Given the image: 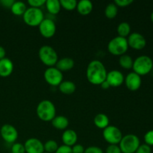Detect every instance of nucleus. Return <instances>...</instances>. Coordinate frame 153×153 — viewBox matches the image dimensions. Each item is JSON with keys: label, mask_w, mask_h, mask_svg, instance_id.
Returning <instances> with one entry per match:
<instances>
[{"label": "nucleus", "mask_w": 153, "mask_h": 153, "mask_svg": "<svg viewBox=\"0 0 153 153\" xmlns=\"http://www.w3.org/2000/svg\"><path fill=\"white\" fill-rule=\"evenodd\" d=\"M100 85H101V88L104 90H107L109 88H111V86L109 85V84L108 83V82L106 80L104 81V82H103Z\"/></svg>", "instance_id": "41"}, {"label": "nucleus", "mask_w": 153, "mask_h": 153, "mask_svg": "<svg viewBox=\"0 0 153 153\" xmlns=\"http://www.w3.org/2000/svg\"><path fill=\"white\" fill-rule=\"evenodd\" d=\"M26 10L27 6L25 3L20 1H14L11 7H10L12 13L16 15V16H22Z\"/></svg>", "instance_id": "23"}, {"label": "nucleus", "mask_w": 153, "mask_h": 153, "mask_svg": "<svg viewBox=\"0 0 153 153\" xmlns=\"http://www.w3.org/2000/svg\"><path fill=\"white\" fill-rule=\"evenodd\" d=\"M45 4L48 11L52 14H58L61 10V5L58 0H47Z\"/></svg>", "instance_id": "24"}, {"label": "nucleus", "mask_w": 153, "mask_h": 153, "mask_svg": "<svg viewBox=\"0 0 153 153\" xmlns=\"http://www.w3.org/2000/svg\"><path fill=\"white\" fill-rule=\"evenodd\" d=\"M61 139H62V142L64 143V145L72 147L77 143V133L73 129H66L63 132Z\"/></svg>", "instance_id": "16"}, {"label": "nucleus", "mask_w": 153, "mask_h": 153, "mask_svg": "<svg viewBox=\"0 0 153 153\" xmlns=\"http://www.w3.org/2000/svg\"><path fill=\"white\" fill-rule=\"evenodd\" d=\"M75 61L73 58L65 57L61 59H58V62L55 64V67L60 70L61 72H66L68 70H72L74 67Z\"/></svg>", "instance_id": "18"}, {"label": "nucleus", "mask_w": 153, "mask_h": 153, "mask_svg": "<svg viewBox=\"0 0 153 153\" xmlns=\"http://www.w3.org/2000/svg\"><path fill=\"white\" fill-rule=\"evenodd\" d=\"M106 153H122L120 148L117 144H109L106 148Z\"/></svg>", "instance_id": "33"}, {"label": "nucleus", "mask_w": 153, "mask_h": 153, "mask_svg": "<svg viewBox=\"0 0 153 153\" xmlns=\"http://www.w3.org/2000/svg\"><path fill=\"white\" fill-rule=\"evenodd\" d=\"M78 1L76 0H61V7L67 10H73L76 8Z\"/></svg>", "instance_id": "29"}, {"label": "nucleus", "mask_w": 153, "mask_h": 153, "mask_svg": "<svg viewBox=\"0 0 153 153\" xmlns=\"http://www.w3.org/2000/svg\"><path fill=\"white\" fill-rule=\"evenodd\" d=\"M125 77L123 74L122 72L119 71L117 70H114L108 72L106 77V81L109 84L111 87L117 88L120 87L124 83Z\"/></svg>", "instance_id": "15"}, {"label": "nucleus", "mask_w": 153, "mask_h": 153, "mask_svg": "<svg viewBox=\"0 0 153 153\" xmlns=\"http://www.w3.org/2000/svg\"><path fill=\"white\" fill-rule=\"evenodd\" d=\"M94 123L97 128L100 129H105L109 126V118L106 114L103 113L97 114L94 119Z\"/></svg>", "instance_id": "21"}, {"label": "nucleus", "mask_w": 153, "mask_h": 153, "mask_svg": "<svg viewBox=\"0 0 153 153\" xmlns=\"http://www.w3.org/2000/svg\"><path fill=\"white\" fill-rule=\"evenodd\" d=\"M13 70V64L10 59L4 58L0 60V76L1 77H7Z\"/></svg>", "instance_id": "17"}, {"label": "nucleus", "mask_w": 153, "mask_h": 153, "mask_svg": "<svg viewBox=\"0 0 153 153\" xmlns=\"http://www.w3.org/2000/svg\"><path fill=\"white\" fill-rule=\"evenodd\" d=\"M11 153H25L24 144L21 143H14L11 146Z\"/></svg>", "instance_id": "30"}, {"label": "nucleus", "mask_w": 153, "mask_h": 153, "mask_svg": "<svg viewBox=\"0 0 153 153\" xmlns=\"http://www.w3.org/2000/svg\"><path fill=\"white\" fill-rule=\"evenodd\" d=\"M0 136L8 143H14L18 138L17 129L10 124H4L0 128Z\"/></svg>", "instance_id": "11"}, {"label": "nucleus", "mask_w": 153, "mask_h": 153, "mask_svg": "<svg viewBox=\"0 0 153 153\" xmlns=\"http://www.w3.org/2000/svg\"><path fill=\"white\" fill-rule=\"evenodd\" d=\"M72 153H84L85 152V147L81 144H75L71 147Z\"/></svg>", "instance_id": "38"}, {"label": "nucleus", "mask_w": 153, "mask_h": 153, "mask_svg": "<svg viewBox=\"0 0 153 153\" xmlns=\"http://www.w3.org/2000/svg\"><path fill=\"white\" fill-rule=\"evenodd\" d=\"M45 81L51 86H59L63 82V73L55 67H48L43 73Z\"/></svg>", "instance_id": "9"}, {"label": "nucleus", "mask_w": 153, "mask_h": 153, "mask_svg": "<svg viewBox=\"0 0 153 153\" xmlns=\"http://www.w3.org/2000/svg\"><path fill=\"white\" fill-rule=\"evenodd\" d=\"M118 145L122 153H134L140 145V141L137 135L128 134L123 136Z\"/></svg>", "instance_id": "7"}, {"label": "nucleus", "mask_w": 153, "mask_h": 153, "mask_svg": "<svg viewBox=\"0 0 153 153\" xmlns=\"http://www.w3.org/2000/svg\"><path fill=\"white\" fill-rule=\"evenodd\" d=\"M133 72L140 76L149 74L153 69V61L147 55H140L134 60Z\"/></svg>", "instance_id": "3"}, {"label": "nucleus", "mask_w": 153, "mask_h": 153, "mask_svg": "<svg viewBox=\"0 0 153 153\" xmlns=\"http://www.w3.org/2000/svg\"><path fill=\"white\" fill-rule=\"evenodd\" d=\"M133 63H134V60L132 59L130 55L124 54V55L120 56L119 58V64L122 68L125 69V70H130L132 69Z\"/></svg>", "instance_id": "26"}, {"label": "nucleus", "mask_w": 153, "mask_h": 153, "mask_svg": "<svg viewBox=\"0 0 153 153\" xmlns=\"http://www.w3.org/2000/svg\"><path fill=\"white\" fill-rule=\"evenodd\" d=\"M133 0H115L114 4H116L117 7H127V6L130 5L133 3Z\"/></svg>", "instance_id": "35"}, {"label": "nucleus", "mask_w": 153, "mask_h": 153, "mask_svg": "<svg viewBox=\"0 0 153 153\" xmlns=\"http://www.w3.org/2000/svg\"><path fill=\"white\" fill-rule=\"evenodd\" d=\"M144 141L148 146H153V130H149L145 134Z\"/></svg>", "instance_id": "32"}, {"label": "nucleus", "mask_w": 153, "mask_h": 153, "mask_svg": "<svg viewBox=\"0 0 153 153\" xmlns=\"http://www.w3.org/2000/svg\"><path fill=\"white\" fill-rule=\"evenodd\" d=\"M38 27L40 34L45 38H51L56 32L55 22L49 18H44Z\"/></svg>", "instance_id": "10"}, {"label": "nucleus", "mask_w": 153, "mask_h": 153, "mask_svg": "<svg viewBox=\"0 0 153 153\" xmlns=\"http://www.w3.org/2000/svg\"><path fill=\"white\" fill-rule=\"evenodd\" d=\"M108 72L105 66L98 60H94L88 64L86 77L88 82L94 85H100L106 80Z\"/></svg>", "instance_id": "1"}, {"label": "nucleus", "mask_w": 153, "mask_h": 153, "mask_svg": "<svg viewBox=\"0 0 153 153\" xmlns=\"http://www.w3.org/2000/svg\"><path fill=\"white\" fill-rule=\"evenodd\" d=\"M5 55H6L5 49H4V48L3 47V46H0V60L5 58Z\"/></svg>", "instance_id": "40"}, {"label": "nucleus", "mask_w": 153, "mask_h": 153, "mask_svg": "<svg viewBox=\"0 0 153 153\" xmlns=\"http://www.w3.org/2000/svg\"><path fill=\"white\" fill-rule=\"evenodd\" d=\"M128 47L135 50H141L146 45V38L138 32H133L129 34L127 38Z\"/></svg>", "instance_id": "12"}, {"label": "nucleus", "mask_w": 153, "mask_h": 153, "mask_svg": "<svg viewBox=\"0 0 153 153\" xmlns=\"http://www.w3.org/2000/svg\"><path fill=\"white\" fill-rule=\"evenodd\" d=\"M150 18H151V21H152V23H153V11L152 12V13H151Z\"/></svg>", "instance_id": "42"}, {"label": "nucleus", "mask_w": 153, "mask_h": 153, "mask_svg": "<svg viewBox=\"0 0 153 153\" xmlns=\"http://www.w3.org/2000/svg\"><path fill=\"white\" fill-rule=\"evenodd\" d=\"M13 2H14L13 0H1V1H0V3H1L3 7L10 9L11 7L12 4H13Z\"/></svg>", "instance_id": "39"}, {"label": "nucleus", "mask_w": 153, "mask_h": 153, "mask_svg": "<svg viewBox=\"0 0 153 153\" xmlns=\"http://www.w3.org/2000/svg\"><path fill=\"white\" fill-rule=\"evenodd\" d=\"M55 153H72V149L70 146L62 145L58 148Z\"/></svg>", "instance_id": "37"}, {"label": "nucleus", "mask_w": 153, "mask_h": 153, "mask_svg": "<svg viewBox=\"0 0 153 153\" xmlns=\"http://www.w3.org/2000/svg\"><path fill=\"white\" fill-rule=\"evenodd\" d=\"M118 36L126 38L131 34V26L130 24L127 22H122L118 25L117 28Z\"/></svg>", "instance_id": "25"}, {"label": "nucleus", "mask_w": 153, "mask_h": 153, "mask_svg": "<svg viewBox=\"0 0 153 153\" xmlns=\"http://www.w3.org/2000/svg\"><path fill=\"white\" fill-rule=\"evenodd\" d=\"M59 147L58 143L54 140H49L43 143V148H44V152L48 153H55L58 148Z\"/></svg>", "instance_id": "28"}, {"label": "nucleus", "mask_w": 153, "mask_h": 153, "mask_svg": "<svg viewBox=\"0 0 153 153\" xmlns=\"http://www.w3.org/2000/svg\"><path fill=\"white\" fill-rule=\"evenodd\" d=\"M46 0H28V4L31 7L40 8V7L46 4Z\"/></svg>", "instance_id": "31"}, {"label": "nucleus", "mask_w": 153, "mask_h": 153, "mask_svg": "<svg viewBox=\"0 0 153 153\" xmlns=\"http://www.w3.org/2000/svg\"><path fill=\"white\" fill-rule=\"evenodd\" d=\"M84 153H103V150L97 146H91L85 149Z\"/></svg>", "instance_id": "36"}, {"label": "nucleus", "mask_w": 153, "mask_h": 153, "mask_svg": "<svg viewBox=\"0 0 153 153\" xmlns=\"http://www.w3.org/2000/svg\"><path fill=\"white\" fill-rule=\"evenodd\" d=\"M134 153H152V149L151 146H148L146 143L140 144Z\"/></svg>", "instance_id": "34"}, {"label": "nucleus", "mask_w": 153, "mask_h": 153, "mask_svg": "<svg viewBox=\"0 0 153 153\" xmlns=\"http://www.w3.org/2000/svg\"><path fill=\"white\" fill-rule=\"evenodd\" d=\"M43 153H48V152H44Z\"/></svg>", "instance_id": "43"}, {"label": "nucleus", "mask_w": 153, "mask_h": 153, "mask_svg": "<svg viewBox=\"0 0 153 153\" xmlns=\"http://www.w3.org/2000/svg\"><path fill=\"white\" fill-rule=\"evenodd\" d=\"M59 91L62 94L70 95L73 94L76 90V84L72 81H63L58 86Z\"/></svg>", "instance_id": "22"}, {"label": "nucleus", "mask_w": 153, "mask_h": 153, "mask_svg": "<svg viewBox=\"0 0 153 153\" xmlns=\"http://www.w3.org/2000/svg\"><path fill=\"white\" fill-rule=\"evenodd\" d=\"M125 85L126 88L131 91H136L140 89L142 84L141 76L134 72H131L125 77Z\"/></svg>", "instance_id": "13"}, {"label": "nucleus", "mask_w": 153, "mask_h": 153, "mask_svg": "<svg viewBox=\"0 0 153 153\" xmlns=\"http://www.w3.org/2000/svg\"><path fill=\"white\" fill-rule=\"evenodd\" d=\"M36 112L39 119L44 122H50L56 116L55 105L49 100H44L40 102L36 108Z\"/></svg>", "instance_id": "2"}, {"label": "nucleus", "mask_w": 153, "mask_h": 153, "mask_svg": "<svg viewBox=\"0 0 153 153\" xmlns=\"http://www.w3.org/2000/svg\"><path fill=\"white\" fill-rule=\"evenodd\" d=\"M128 49V44L127 38L120 37V36H117L112 38L108 44V52L116 56H121L126 54Z\"/></svg>", "instance_id": "5"}, {"label": "nucleus", "mask_w": 153, "mask_h": 153, "mask_svg": "<svg viewBox=\"0 0 153 153\" xmlns=\"http://www.w3.org/2000/svg\"><path fill=\"white\" fill-rule=\"evenodd\" d=\"M103 138L109 144H119L123 137V133L115 126H110L103 129Z\"/></svg>", "instance_id": "8"}, {"label": "nucleus", "mask_w": 153, "mask_h": 153, "mask_svg": "<svg viewBox=\"0 0 153 153\" xmlns=\"http://www.w3.org/2000/svg\"><path fill=\"white\" fill-rule=\"evenodd\" d=\"M38 56L41 62L48 67H54L58 61V55L55 49L49 45H44L40 48Z\"/></svg>", "instance_id": "4"}, {"label": "nucleus", "mask_w": 153, "mask_h": 153, "mask_svg": "<svg viewBox=\"0 0 153 153\" xmlns=\"http://www.w3.org/2000/svg\"><path fill=\"white\" fill-rule=\"evenodd\" d=\"M93 8H94V5H93L92 1L90 0H80L77 2L76 9L81 15L85 16V15L90 14L93 10Z\"/></svg>", "instance_id": "19"}, {"label": "nucleus", "mask_w": 153, "mask_h": 153, "mask_svg": "<svg viewBox=\"0 0 153 153\" xmlns=\"http://www.w3.org/2000/svg\"><path fill=\"white\" fill-rule=\"evenodd\" d=\"M24 22L28 26H39L44 19V14L40 8L29 7L22 15Z\"/></svg>", "instance_id": "6"}, {"label": "nucleus", "mask_w": 153, "mask_h": 153, "mask_svg": "<svg viewBox=\"0 0 153 153\" xmlns=\"http://www.w3.org/2000/svg\"><path fill=\"white\" fill-rule=\"evenodd\" d=\"M25 153H43V143L39 139L31 137L26 140L24 143Z\"/></svg>", "instance_id": "14"}, {"label": "nucleus", "mask_w": 153, "mask_h": 153, "mask_svg": "<svg viewBox=\"0 0 153 153\" xmlns=\"http://www.w3.org/2000/svg\"><path fill=\"white\" fill-rule=\"evenodd\" d=\"M51 122L52 126L58 130H65L69 126L68 118L62 115L55 116Z\"/></svg>", "instance_id": "20"}, {"label": "nucleus", "mask_w": 153, "mask_h": 153, "mask_svg": "<svg viewBox=\"0 0 153 153\" xmlns=\"http://www.w3.org/2000/svg\"><path fill=\"white\" fill-rule=\"evenodd\" d=\"M118 13V7L114 3H110L105 9V15L108 19H112L117 16Z\"/></svg>", "instance_id": "27"}]
</instances>
